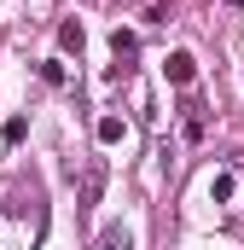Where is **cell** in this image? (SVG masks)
I'll return each instance as SVG.
<instances>
[{"label": "cell", "mask_w": 244, "mask_h": 250, "mask_svg": "<svg viewBox=\"0 0 244 250\" xmlns=\"http://www.w3.org/2000/svg\"><path fill=\"white\" fill-rule=\"evenodd\" d=\"M93 250H134V239H128V227H105Z\"/></svg>", "instance_id": "52a82bcc"}, {"label": "cell", "mask_w": 244, "mask_h": 250, "mask_svg": "<svg viewBox=\"0 0 244 250\" xmlns=\"http://www.w3.org/2000/svg\"><path fill=\"white\" fill-rule=\"evenodd\" d=\"M41 82H47V87H64V82H70L64 59H47V64H41Z\"/></svg>", "instance_id": "ba28073f"}, {"label": "cell", "mask_w": 244, "mask_h": 250, "mask_svg": "<svg viewBox=\"0 0 244 250\" xmlns=\"http://www.w3.org/2000/svg\"><path fill=\"white\" fill-rule=\"evenodd\" d=\"M93 134H99V146H117L122 134H128V123H122V117H111V111H105V117H99V128H93Z\"/></svg>", "instance_id": "8992f818"}, {"label": "cell", "mask_w": 244, "mask_h": 250, "mask_svg": "<svg viewBox=\"0 0 244 250\" xmlns=\"http://www.w3.org/2000/svg\"><path fill=\"white\" fill-rule=\"evenodd\" d=\"M99 192H105V163H93V169L81 175V209H93V204H99Z\"/></svg>", "instance_id": "277c9868"}, {"label": "cell", "mask_w": 244, "mask_h": 250, "mask_svg": "<svg viewBox=\"0 0 244 250\" xmlns=\"http://www.w3.org/2000/svg\"><path fill=\"white\" fill-rule=\"evenodd\" d=\"M81 47H87L81 23H76V18H64V23H59V53H81Z\"/></svg>", "instance_id": "5b68a950"}, {"label": "cell", "mask_w": 244, "mask_h": 250, "mask_svg": "<svg viewBox=\"0 0 244 250\" xmlns=\"http://www.w3.org/2000/svg\"><path fill=\"white\" fill-rule=\"evenodd\" d=\"M163 76H169L175 87H192V82H198V59H192V53H169V59H163Z\"/></svg>", "instance_id": "3957f363"}, {"label": "cell", "mask_w": 244, "mask_h": 250, "mask_svg": "<svg viewBox=\"0 0 244 250\" xmlns=\"http://www.w3.org/2000/svg\"><path fill=\"white\" fill-rule=\"evenodd\" d=\"M209 198L227 204V198H233V175H215V181H209Z\"/></svg>", "instance_id": "9c48e42d"}, {"label": "cell", "mask_w": 244, "mask_h": 250, "mask_svg": "<svg viewBox=\"0 0 244 250\" xmlns=\"http://www.w3.org/2000/svg\"><path fill=\"white\" fill-rule=\"evenodd\" d=\"M41 204H6L0 209V250H35L41 245Z\"/></svg>", "instance_id": "6da1fadb"}, {"label": "cell", "mask_w": 244, "mask_h": 250, "mask_svg": "<svg viewBox=\"0 0 244 250\" xmlns=\"http://www.w3.org/2000/svg\"><path fill=\"white\" fill-rule=\"evenodd\" d=\"M111 53H117V70H111V76H122V70H134V59H140V35H134V29H111Z\"/></svg>", "instance_id": "7a4b0ae2"}, {"label": "cell", "mask_w": 244, "mask_h": 250, "mask_svg": "<svg viewBox=\"0 0 244 250\" xmlns=\"http://www.w3.org/2000/svg\"><path fill=\"white\" fill-rule=\"evenodd\" d=\"M23 134H29V117H12V123H6V146H18Z\"/></svg>", "instance_id": "30bf717a"}]
</instances>
